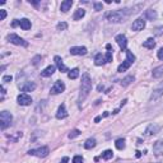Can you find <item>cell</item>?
Returning a JSON list of instances; mask_svg holds the SVG:
<instances>
[{
	"label": "cell",
	"mask_w": 163,
	"mask_h": 163,
	"mask_svg": "<svg viewBox=\"0 0 163 163\" xmlns=\"http://www.w3.org/2000/svg\"><path fill=\"white\" fill-rule=\"evenodd\" d=\"M0 13H1V14H0V20H4L5 17H7V12H5L4 9H1V10H0Z\"/></svg>",
	"instance_id": "cell-39"
},
{
	"label": "cell",
	"mask_w": 163,
	"mask_h": 163,
	"mask_svg": "<svg viewBox=\"0 0 163 163\" xmlns=\"http://www.w3.org/2000/svg\"><path fill=\"white\" fill-rule=\"evenodd\" d=\"M19 27L24 29V31H28L31 29V27H32V24H31V20L27 19V18H23V19H20L19 20Z\"/></svg>",
	"instance_id": "cell-18"
},
{
	"label": "cell",
	"mask_w": 163,
	"mask_h": 163,
	"mask_svg": "<svg viewBox=\"0 0 163 163\" xmlns=\"http://www.w3.org/2000/svg\"><path fill=\"white\" fill-rule=\"evenodd\" d=\"M96 145H97V140L94 138H89V139H87V141L84 143L85 149H92V148H94Z\"/></svg>",
	"instance_id": "cell-22"
},
{
	"label": "cell",
	"mask_w": 163,
	"mask_h": 163,
	"mask_svg": "<svg viewBox=\"0 0 163 163\" xmlns=\"http://www.w3.org/2000/svg\"><path fill=\"white\" fill-rule=\"evenodd\" d=\"M8 41L10 43H13V45H17V46H28V42L25 40H23L22 37H19L18 34H15V33H10L8 34Z\"/></svg>",
	"instance_id": "cell-5"
},
{
	"label": "cell",
	"mask_w": 163,
	"mask_h": 163,
	"mask_svg": "<svg viewBox=\"0 0 163 163\" xmlns=\"http://www.w3.org/2000/svg\"><path fill=\"white\" fill-rule=\"evenodd\" d=\"M41 60H42V56H41V55H37V56H34V58L32 59V64L34 65V66H37L40 63H42V61H41Z\"/></svg>",
	"instance_id": "cell-32"
},
{
	"label": "cell",
	"mask_w": 163,
	"mask_h": 163,
	"mask_svg": "<svg viewBox=\"0 0 163 163\" xmlns=\"http://www.w3.org/2000/svg\"><path fill=\"white\" fill-rule=\"evenodd\" d=\"M114 157V152L112 150H110V149H107V150H105L103 153H102V158H103V159H111V158Z\"/></svg>",
	"instance_id": "cell-30"
},
{
	"label": "cell",
	"mask_w": 163,
	"mask_h": 163,
	"mask_svg": "<svg viewBox=\"0 0 163 163\" xmlns=\"http://www.w3.org/2000/svg\"><path fill=\"white\" fill-rule=\"evenodd\" d=\"M80 135V131L78 130V129H74V130H71L70 132H69V139H74V138H76V136H79Z\"/></svg>",
	"instance_id": "cell-31"
},
{
	"label": "cell",
	"mask_w": 163,
	"mask_h": 163,
	"mask_svg": "<svg viewBox=\"0 0 163 163\" xmlns=\"http://www.w3.org/2000/svg\"><path fill=\"white\" fill-rule=\"evenodd\" d=\"M68 162H69V158H68V157H64L63 159H61L60 163H68Z\"/></svg>",
	"instance_id": "cell-40"
},
{
	"label": "cell",
	"mask_w": 163,
	"mask_h": 163,
	"mask_svg": "<svg viewBox=\"0 0 163 163\" xmlns=\"http://www.w3.org/2000/svg\"><path fill=\"white\" fill-rule=\"evenodd\" d=\"M125 52H126V59H125V61L119 66V68H117V71H120V73H122V71L127 70V69H129L130 66L132 65V63L135 61V55L132 54L130 50H126Z\"/></svg>",
	"instance_id": "cell-3"
},
{
	"label": "cell",
	"mask_w": 163,
	"mask_h": 163,
	"mask_svg": "<svg viewBox=\"0 0 163 163\" xmlns=\"http://www.w3.org/2000/svg\"><path fill=\"white\" fill-rule=\"evenodd\" d=\"M157 56H158V59L159 60H163V47L158 50V52H157Z\"/></svg>",
	"instance_id": "cell-38"
},
{
	"label": "cell",
	"mask_w": 163,
	"mask_h": 163,
	"mask_svg": "<svg viewBox=\"0 0 163 163\" xmlns=\"http://www.w3.org/2000/svg\"><path fill=\"white\" fill-rule=\"evenodd\" d=\"M106 47H107V50H108V51H111V52L114 51V50H112V46H111L110 43H107V45H106Z\"/></svg>",
	"instance_id": "cell-41"
},
{
	"label": "cell",
	"mask_w": 163,
	"mask_h": 163,
	"mask_svg": "<svg viewBox=\"0 0 163 163\" xmlns=\"http://www.w3.org/2000/svg\"><path fill=\"white\" fill-rule=\"evenodd\" d=\"M85 15V10L84 9H78V10H75V13H74V15H73V19L74 20H79V19H82Z\"/></svg>",
	"instance_id": "cell-27"
},
{
	"label": "cell",
	"mask_w": 163,
	"mask_h": 163,
	"mask_svg": "<svg viewBox=\"0 0 163 163\" xmlns=\"http://www.w3.org/2000/svg\"><path fill=\"white\" fill-rule=\"evenodd\" d=\"M56 28H58V31H65L66 28H68V23L60 22V23H58V25H56Z\"/></svg>",
	"instance_id": "cell-33"
},
{
	"label": "cell",
	"mask_w": 163,
	"mask_h": 163,
	"mask_svg": "<svg viewBox=\"0 0 163 163\" xmlns=\"http://www.w3.org/2000/svg\"><path fill=\"white\" fill-rule=\"evenodd\" d=\"M144 15H145V18L149 19V20H154V19L157 18V13H156V10H153V9H148V10H145Z\"/></svg>",
	"instance_id": "cell-23"
},
{
	"label": "cell",
	"mask_w": 163,
	"mask_h": 163,
	"mask_svg": "<svg viewBox=\"0 0 163 163\" xmlns=\"http://www.w3.org/2000/svg\"><path fill=\"white\" fill-rule=\"evenodd\" d=\"M115 147L119 150H122L125 148V139H117L116 143H115Z\"/></svg>",
	"instance_id": "cell-29"
},
{
	"label": "cell",
	"mask_w": 163,
	"mask_h": 163,
	"mask_svg": "<svg viewBox=\"0 0 163 163\" xmlns=\"http://www.w3.org/2000/svg\"><path fill=\"white\" fill-rule=\"evenodd\" d=\"M105 59H106V63H111L112 61V52L111 51H107L106 55H105Z\"/></svg>",
	"instance_id": "cell-34"
},
{
	"label": "cell",
	"mask_w": 163,
	"mask_h": 163,
	"mask_svg": "<svg viewBox=\"0 0 163 163\" xmlns=\"http://www.w3.org/2000/svg\"><path fill=\"white\" fill-rule=\"evenodd\" d=\"M94 9L97 10V12H99V10H102V3H94Z\"/></svg>",
	"instance_id": "cell-37"
},
{
	"label": "cell",
	"mask_w": 163,
	"mask_h": 163,
	"mask_svg": "<svg viewBox=\"0 0 163 163\" xmlns=\"http://www.w3.org/2000/svg\"><path fill=\"white\" fill-rule=\"evenodd\" d=\"M94 64L96 65H103L106 64V59H105V55H102V54H97L96 55V58H94Z\"/></svg>",
	"instance_id": "cell-24"
},
{
	"label": "cell",
	"mask_w": 163,
	"mask_h": 163,
	"mask_svg": "<svg viewBox=\"0 0 163 163\" xmlns=\"http://www.w3.org/2000/svg\"><path fill=\"white\" fill-rule=\"evenodd\" d=\"M92 90V80L88 73H84L82 75V83H80V96L79 101L82 102L87 96L89 94V92Z\"/></svg>",
	"instance_id": "cell-1"
},
{
	"label": "cell",
	"mask_w": 163,
	"mask_h": 163,
	"mask_svg": "<svg viewBox=\"0 0 163 163\" xmlns=\"http://www.w3.org/2000/svg\"><path fill=\"white\" fill-rule=\"evenodd\" d=\"M143 46H144L145 49L153 50V49L156 47V41H154V38H148L147 41H144V43H143Z\"/></svg>",
	"instance_id": "cell-25"
},
{
	"label": "cell",
	"mask_w": 163,
	"mask_h": 163,
	"mask_svg": "<svg viewBox=\"0 0 163 163\" xmlns=\"http://www.w3.org/2000/svg\"><path fill=\"white\" fill-rule=\"evenodd\" d=\"M12 80H13V76L12 75H4L3 76V82H4V83H10Z\"/></svg>",
	"instance_id": "cell-36"
},
{
	"label": "cell",
	"mask_w": 163,
	"mask_h": 163,
	"mask_svg": "<svg viewBox=\"0 0 163 163\" xmlns=\"http://www.w3.org/2000/svg\"><path fill=\"white\" fill-rule=\"evenodd\" d=\"M36 89V84L33 83V82H27L25 84H23L22 87H20V90L22 92H32Z\"/></svg>",
	"instance_id": "cell-17"
},
{
	"label": "cell",
	"mask_w": 163,
	"mask_h": 163,
	"mask_svg": "<svg viewBox=\"0 0 163 163\" xmlns=\"http://www.w3.org/2000/svg\"><path fill=\"white\" fill-rule=\"evenodd\" d=\"M88 51H87V47L84 46H74V47L70 49V54L71 55H85Z\"/></svg>",
	"instance_id": "cell-14"
},
{
	"label": "cell",
	"mask_w": 163,
	"mask_h": 163,
	"mask_svg": "<svg viewBox=\"0 0 163 163\" xmlns=\"http://www.w3.org/2000/svg\"><path fill=\"white\" fill-rule=\"evenodd\" d=\"M140 156H141V152H139V150H138V152H136V157H138V158H139Z\"/></svg>",
	"instance_id": "cell-42"
},
{
	"label": "cell",
	"mask_w": 163,
	"mask_h": 163,
	"mask_svg": "<svg viewBox=\"0 0 163 163\" xmlns=\"http://www.w3.org/2000/svg\"><path fill=\"white\" fill-rule=\"evenodd\" d=\"M55 70H56L55 65H49L45 70L41 71V76H43V78H49V76H51V75L55 73Z\"/></svg>",
	"instance_id": "cell-16"
},
{
	"label": "cell",
	"mask_w": 163,
	"mask_h": 163,
	"mask_svg": "<svg viewBox=\"0 0 163 163\" xmlns=\"http://www.w3.org/2000/svg\"><path fill=\"white\" fill-rule=\"evenodd\" d=\"M153 152L156 156H161L163 154V140H157L153 145Z\"/></svg>",
	"instance_id": "cell-15"
},
{
	"label": "cell",
	"mask_w": 163,
	"mask_h": 163,
	"mask_svg": "<svg viewBox=\"0 0 163 163\" xmlns=\"http://www.w3.org/2000/svg\"><path fill=\"white\" fill-rule=\"evenodd\" d=\"M129 12L127 9L124 10H115V12H111L108 14H106V19L108 20L110 23H121L127 18Z\"/></svg>",
	"instance_id": "cell-2"
},
{
	"label": "cell",
	"mask_w": 163,
	"mask_h": 163,
	"mask_svg": "<svg viewBox=\"0 0 163 163\" xmlns=\"http://www.w3.org/2000/svg\"><path fill=\"white\" fill-rule=\"evenodd\" d=\"M116 42H117V45L120 46V49L122 50V51H126L127 49V38H126V36L125 34H117L116 36Z\"/></svg>",
	"instance_id": "cell-11"
},
{
	"label": "cell",
	"mask_w": 163,
	"mask_h": 163,
	"mask_svg": "<svg viewBox=\"0 0 163 163\" xmlns=\"http://www.w3.org/2000/svg\"><path fill=\"white\" fill-rule=\"evenodd\" d=\"M68 76H69V79H76L79 76V69L78 68L71 69L69 73H68Z\"/></svg>",
	"instance_id": "cell-28"
},
{
	"label": "cell",
	"mask_w": 163,
	"mask_h": 163,
	"mask_svg": "<svg viewBox=\"0 0 163 163\" xmlns=\"http://www.w3.org/2000/svg\"><path fill=\"white\" fill-rule=\"evenodd\" d=\"M12 121H13V116L10 112L8 111L0 112V127H1V130H5L7 127H9L12 125Z\"/></svg>",
	"instance_id": "cell-4"
},
{
	"label": "cell",
	"mask_w": 163,
	"mask_h": 163,
	"mask_svg": "<svg viewBox=\"0 0 163 163\" xmlns=\"http://www.w3.org/2000/svg\"><path fill=\"white\" fill-rule=\"evenodd\" d=\"M71 7H73V0H65V1L61 3L60 9H61V12L66 13L68 10H70V8H71Z\"/></svg>",
	"instance_id": "cell-19"
},
{
	"label": "cell",
	"mask_w": 163,
	"mask_h": 163,
	"mask_svg": "<svg viewBox=\"0 0 163 163\" xmlns=\"http://www.w3.org/2000/svg\"><path fill=\"white\" fill-rule=\"evenodd\" d=\"M65 117H68V111H66V107L64 103H61L58 108V112H56V119L59 120H63Z\"/></svg>",
	"instance_id": "cell-13"
},
{
	"label": "cell",
	"mask_w": 163,
	"mask_h": 163,
	"mask_svg": "<svg viewBox=\"0 0 163 163\" xmlns=\"http://www.w3.org/2000/svg\"><path fill=\"white\" fill-rule=\"evenodd\" d=\"M73 163H83V157L82 156H75L73 158Z\"/></svg>",
	"instance_id": "cell-35"
},
{
	"label": "cell",
	"mask_w": 163,
	"mask_h": 163,
	"mask_svg": "<svg viewBox=\"0 0 163 163\" xmlns=\"http://www.w3.org/2000/svg\"><path fill=\"white\" fill-rule=\"evenodd\" d=\"M55 64H56V66H58V68H59V70L61 71V73H66V71H68V73H69V69H68V66H66L64 63H63V59H61L60 58V56H55Z\"/></svg>",
	"instance_id": "cell-12"
},
{
	"label": "cell",
	"mask_w": 163,
	"mask_h": 163,
	"mask_svg": "<svg viewBox=\"0 0 163 163\" xmlns=\"http://www.w3.org/2000/svg\"><path fill=\"white\" fill-rule=\"evenodd\" d=\"M145 28V20L144 18H138L135 19L131 24V29L135 31V32H139V31H143Z\"/></svg>",
	"instance_id": "cell-8"
},
{
	"label": "cell",
	"mask_w": 163,
	"mask_h": 163,
	"mask_svg": "<svg viewBox=\"0 0 163 163\" xmlns=\"http://www.w3.org/2000/svg\"><path fill=\"white\" fill-rule=\"evenodd\" d=\"M161 130V125H158V124H150V125H148V127L145 129V132L144 134L147 136H152V135H156L157 132H159Z\"/></svg>",
	"instance_id": "cell-9"
},
{
	"label": "cell",
	"mask_w": 163,
	"mask_h": 163,
	"mask_svg": "<svg viewBox=\"0 0 163 163\" xmlns=\"http://www.w3.org/2000/svg\"><path fill=\"white\" fill-rule=\"evenodd\" d=\"M49 153H50L49 147H41V148H37V149H31V150H28V154H29V156H36V157H40V158L47 157Z\"/></svg>",
	"instance_id": "cell-6"
},
{
	"label": "cell",
	"mask_w": 163,
	"mask_h": 163,
	"mask_svg": "<svg viewBox=\"0 0 163 163\" xmlns=\"http://www.w3.org/2000/svg\"><path fill=\"white\" fill-rule=\"evenodd\" d=\"M134 80H135L134 75H127V76H125V78L121 80V85L122 87H127L129 84H131V82H134Z\"/></svg>",
	"instance_id": "cell-26"
},
{
	"label": "cell",
	"mask_w": 163,
	"mask_h": 163,
	"mask_svg": "<svg viewBox=\"0 0 163 163\" xmlns=\"http://www.w3.org/2000/svg\"><path fill=\"white\" fill-rule=\"evenodd\" d=\"M161 96H163V88H158L156 90H153V93H152L149 99H150V102H154V101H157L158 98H159Z\"/></svg>",
	"instance_id": "cell-20"
},
{
	"label": "cell",
	"mask_w": 163,
	"mask_h": 163,
	"mask_svg": "<svg viewBox=\"0 0 163 163\" xmlns=\"http://www.w3.org/2000/svg\"><path fill=\"white\" fill-rule=\"evenodd\" d=\"M152 75H153V78H156V79H158V78H161V76H163V65L157 66L156 69H153Z\"/></svg>",
	"instance_id": "cell-21"
},
{
	"label": "cell",
	"mask_w": 163,
	"mask_h": 163,
	"mask_svg": "<svg viewBox=\"0 0 163 163\" xmlns=\"http://www.w3.org/2000/svg\"><path fill=\"white\" fill-rule=\"evenodd\" d=\"M65 90V84L63 80H56L55 84L51 87L50 89V93L51 94H59V93H63V92Z\"/></svg>",
	"instance_id": "cell-7"
},
{
	"label": "cell",
	"mask_w": 163,
	"mask_h": 163,
	"mask_svg": "<svg viewBox=\"0 0 163 163\" xmlns=\"http://www.w3.org/2000/svg\"><path fill=\"white\" fill-rule=\"evenodd\" d=\"M17 99H18V103L20 106H29L31 103H32V97L28 96V94H25V93L19 94Z\"/></svg>",
	"instance_id": "cell-10"
}]
</instances>
